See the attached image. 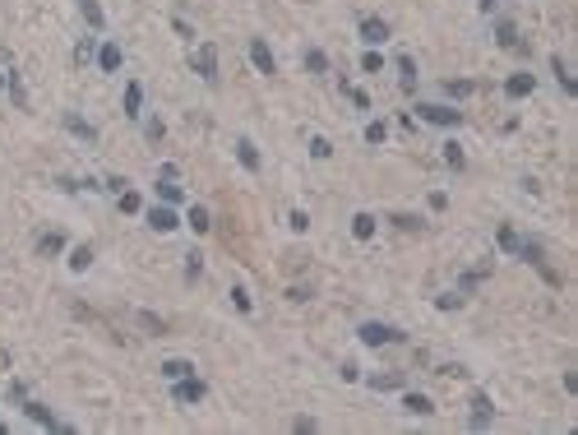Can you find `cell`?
Listing matches in <instances>:
<instances>
[{
	"instance_id": "obj_1",
	"label": "cell",
	"mask_w": 578,
	"mask_h": 435,
	"mask_svg": "<svg viewBox=\"0 0 578 435\" xmlns=\"http://www.w3.org/2000/svg\"><path fill=\"white\" fill-rule=\"evenodd\" d=\"M416 121L440 125V130H458V125H463V111H458V107H435V102H421V107H416Z\"/></svg>"
},
{
	"instance_id": "obj_2",
	"label": "cell",
	"mask_w": 578,
	"mask_h": 435,
	"mask_svg": "<svg viewBox=\"0 0 578 435\" xmlns=\"http://www.w3.org/2000/svg\"><path fill=\"white\" fill-rule=\"evenodd\" d=\"M361 342L365 347H384V342H403V329H394V325H380V320H365L361 329Z\"/></svg>"
},
{
	"instance_id": "obj_3",
	"label": "cell",
	"mask_w": 578,
	"mask_h": 435,
	"mask_svg": "<svg viewBox=\"0 0 578 435\" xmlns=\"http://www.w3.org/2000/svg\"><path fill=\"white\" fill-rule=\"evenodd\" d=\"M204 394H209V385H204V380H199V375H185V380H171V398H176V403H204Z\"/></svg>"
},
{
	"instance_id": "obj_4",
	"label": "cell",
	"mask_w": 578,
	"mask_h": 435,
	"mask_svg": "<svg viewBox=\"0 0 578 435\" xmlns=\"http://www.w3.org/2000/svg\"><path fill=\"white\" fill-rule=\"evenodd\" d=\"M190 65H195V75L204 79V84H218V47H213V42H204V47H195Z\"/></svg>"
},
{
	"instance_id": "obj_5",
	"label": "cell",
	"mask_w": 578,
	"mask_h": 435,
	"mask_svg": "<svg viewBox=\"0 0 578 435\" xmlns=\"http://www.w3.org/2000/svg\"><path fill=\"white\" fill-rule=\"evenodd\" d=\"M356 32H361V42H365V47H384V42L394 37V28H389V23H384L380 14H365L361 23H356Z\"/></svg>"
},
{
	"instance_id": "obj_6",
	"label": "cell",
	"mask_w": 578,
	"mask_h": 435,
	"mask_svg": "<svg viewBox=\"0 0 578 435\" xmlns=\"http://www.w3.org/2000/svg\"><path fill=\"white\" fill-rule=\"evenodd\" d=\"M490 421H495V403H490L486 394H472V417H468V426H472V431H486Z\"/></svg>"
},
{
	"instance_id": "obj_7",
	"label": "cell",
	"mask_w": 578,
	"mask_h": 435,
	"mask_svg": "<svg viewBox=\"0 0 578 435\" xmlns=\"http://www.w3.org/2000/svg\"><path fill=\"white\" fill-rule=\"evenodd\" d=\"M250 61H255L259 75H269V79L278 75V61H273V51H269V42H264V37H250Z\"/></svg>"
},
{
	"instance_id": "obj_8",
	"label": "cell",
	"mask_w": 578,
	"mask_h": 435,
	"mask_svg": "<svg viewBox=\"0 0 578 435\" xmlns=\"http://www.w3.org/2000/svg\"><path fill=\"white\" fill-rule=\"evenodd\" d=\"M148 227L153 232H176V227H181V218H176V209H171V204H157V209H148Z\"/></svg>"
},
{
	"instance_id": "obj_9",
	"label": "cell",
	"mask_w": 578,
	"mask_h": 435,
	"mask_svg": "<svg viewBox=\"0 0 578 435\" xmlns=\"http://www.w3.org/2000/svg\"><path fill=\"white\" fill-rule=\"evenodd\" d=\"M23 412H28V417L37 421V426H46V431H65V435H70V426H65V421L56 417L51 407H42V403H28V398H23Z\"/></svg>"
},
{
	"instance_id": "obj_10",
	"label": "cell",
	"mask_w": 578,
	"mask_h": 435,
	"mask_svg": "<svg viewBox=\"0 0 578 435\" xmlns=\"http://www.w3.org/2000/svg\"><path fill=\"white\" fill-rule=\"evenodd\" d=\"M61 125L70 130V135H75V139H84V144H97V130H93V125L84 121L79 111H61Z\"/></svg>"
},
{
	"instance_id": "obj_11",
	"label": "cell",
	"mask_w": 578,
	"mask_h": 435,
	"mask_svg": "<svg viewBox=\"0 0 578 435\" xmlns=\"http://www.w3.org/2000/svg\"><path fill=\"white\" fill-rule=\"evenodd\" d=\"M537 93V75H509L504 79V97H532Z\"/></svg>"
},
{
	"instance_id": "obj_12",
	"label": "cell",
	"mask_w": 578,
	"mask_h": 435,
	"mask_svg": "<svg viewBox=\"0 0 578 435\" xmlns=\"http://www.w3.org/2000/svg\"><path fill=\"white\" fill-rule=\"evenodd\" d=\"M518 260L532 264V269H546V250H541V241H528V236H523V241H518Z\"/></svg>"
},
{
	"instance_id": "obj_13",
	"label": "cell",
	"mask_w": 578,
	"mask_h": 435,
	"mask_svg": "<svg viewBox=\"0 0 578 435\" xmlns=\"http://www.w3.org/2000/svg\"><path fill=\"white\" fill-rule=\"evenodd\" d=\"M125 116L135 121V116H144V84L139 79H130L125 84Z\"/></svg>"
},
{
	"instance_id": "obj_14",
	"label": "cell",
	"mask_w": 578,
	"mask_h": 435,
	"mask_svg": "<svg viewBox=\"0 0 578 435\" xmlns=\"http://www.w3.org/2000/svg\"><path fill=\"white\" fill-rule=\"evenodd\" d=\"M5 88H10V102H15L19 111H28V88H23L19 70H5Z\"/></svg>"
},
{
	"instance_id": "obj_15",
	"label": "cell",
	"mask_w": 578,
	"mask_h": 435,
	"mask_svg": "<svg viewBox=\"0 0 578 435\" xmlns=\"http://www.w3.org/2000/svg\"><path fill=\"white\" fill-rule=\"evenodd\" d=\"M121 47H116V42H102V47H97V70H107V75H116V70H121Z\"/></svg>"
},
{
	"instance_id": "obj_16",
	"label": "cell",
	"mask_w": 578,
	"mask_h": 435,
	"mask_svg": "<svg viewBox=\"0 0 578 435\" xmlns=\"http://www.w3.org/2000/svg\"><path fill=\"white\" fill-rule=\"evenodd\" d=\"M495 42H500V47H514V51H528V42H518V28L509 19H495Z\"/></svg>"
},
{
	"instance_id": "obj_17",
	"label": "cell",
	"mask_w": 578,
	"mask_h": 435,
	"mask_svg": "<svg viewBox=\"0 0 578 435\" xmlns=\"http://www.w3.org/2000/svg\"><path fill=\"white\" fill-rule=\"evenodd\" d=\"M365 385L375 389V394H389V389H403V385H407V375H403V371H384V375H370Z\"/></svg>"
},
{
	"instance_id": "obj_18",
	"label": "cell",
	"mask_w": 578,
	"mask_h": 435,
	"mask_svg": "<svg viewBox=\"0 0 578 435\" xmlns=\"http://www.w3.org/2000/svg\"><path fill=\"white\" fill-rule=\"evenodd\" d=\"M398 84H403V93H416L421 79H416V61L412 56H398Z\"/></svg>"
},
{
	"instance_id": "obj_19",
	"label": "cell",
	"mask_w": 578,
	"mask_h": 435,
	"mask_svg": "<svg viewBox=\"0 0 578 435\" xmlns=\"http://www.w3.org/2000/svg\"><path fill=\"white\" fill-rule=\"evenodd\" d=\"M550 75H555V84H560V88H564L569 97L578 93V84H574V75H569V65H564V56H550Z\"/></svg>"
},
{
	"instance_id": "obj_20",
	"label": "cell",
	"mask_w": 578,
	"mask_h": 435,
	"mask_svg": "<svg viewBox=\"0 0 578 435\" xmlns=\"http://www.w3.org/2000/svg\"><path fill=\"white\" fill-rule=\"evenodd\" d=\"M403 407H407L412 417H430L435 412V403H430L426 394H403Z\"/></svg>"
},
{
	"instance_id": "obj_21",
	"label": "cell",
	"mask_w": 578,
	"mask_h": 435,
	"mask_svg": "<svg viewBox=\"0 0 578 435\" xmlns=\"http://www.w3.org/2000/svg\"><path fill=\"white\" fill-rule=\"evenodd\" d=\"M65 250V232H46L42 241H37V255H42V260H51V255H61Z\"/></svg>"
},
{
	"instance_id": "obj_22",
	"label": "cell",
	"mask_w": 578,
	"mask_h": 435,
	"mask_svg": "<svg viewBox=\"0 0 578 435\" xmlns=\"http://www.w3.org/2000/svg\"><path fill=\"white\" fill-rule=\"evenodd\" d=\"M185 222H190V232H195V236H204V232H209V227H213V218H209V209H204V204H195Z\"/></svg>"
},
{
	"instance_id": "obj_23",
	"label": "cell",
	"mask_w": 578,
	"mask_h": 435,
	"mask_svg": "<svg viewBox=\"0 0 578 435\" xmlns=\"http://www.w3.org/2000/svg\"><path fill=\"white\" fill-rule=\"evenodd\" d=\"M236 157H241L245 171H259V148H255L250 139H236Z\"/></svg>"
},
{
	"instance_id": "obj_24",
	"label": "cell",
	"mask_w": 578,
	"mask_h": 435,
	"mask_svg": "<svg viewBox=\"0 0 578 435\" xmlns=\"http://www.w3.org/2000/svg\"><path fill=\"white\" fill-rule=\"evenodd\" d=\"M162 375H167V380H185V375H195V366L185 357H171V361H162Z\"/></svg>"
},
{
	"instance_id": "obj_25",
	"label": "cell",
	"mask_w": 578,
	"mask_h": 435,
	"mask_svg": "<svg viewBox=\"0 0 578 435\" xmlns=\"http://www.w3.org/2000/svg\"><path fill=\"white\" fill-rule=\"evenodd\" d=\"M495 241H500V250H504V255H518V241H523V236H518L514 227H509V222H500V232H495Z\"/></svg>"
},
{
	"instance_id": "obj_26",
	"label": "cell",
	"mask_w": 578,
	"mask_h": 435,
	"mask_svg": "<svg viewBox=\"0 0 578 435\" xmlns=\"http://www.w3.org/2000/svg\"><path fill=\"white\" fill-rule=\"evenodd\" d=\"M351 236H356V241H370V236H375V218L356 213V218H351Z\"/></svg>"
},
{
	"instance_id": "obj_27",
	"label": "cell",
	"mask_w": 578,
	"mask_h": 435,
	"mask_svg": "<svg viewBox=\"0 0 578 435\" xmlns=\"http://www.w3.org/2000/svg\"><path fill=\"white\" fill-rule=\"evenodd\" d=\"M157 200H162V204H181L185 190L176 186V181H162V176H157Z\"/></svg>"
},
{
	"instance_id": "obj_28",
	"label": "cell",
	"mask_w": 578,
	"mask_h": 435,
	"mask_svg": "<svg viewBox=\"0 0 578 435\" xmlns=\"http://www.w3.org/2000/svg\"><path fill=\"white\" fill-rule=\"evenodd\" d=\"M88 264H93V246H75V250H70V269H75V273H88Z\"/></svg>"
},
{
	"instance_id": "obj_29",
	"label": "cell",
	"mask_w": 578,
	"mask_h": 435,
	"mask_svg": "<svg viewBox=\"0 0 578 435\" xmlns=\"http://www.w3.org/2000/svg\"><path fill=\"white\" fill-rule=\"evenodd\" d=\"M79 10H84V19H88V28L102 32V23H107V19H102V5H97V0H79Z\"/></svg>"
},
{
	"instance_id": "obj_30",
	"label": "cell",
	"mask_w": 578,
	"mask_h": 435,
	"mask_svg": "<svg viewBox=\"0 0 578 435\" xmlns=\"http://www.w3.org/2000/svg\"><path fill=\"white\" fill-rule=\"evenodd\" d=\"M305 70H310V75H329V56H324L320 47H310L305 51Z\"/></svg>"
},
{
	"instance_id": "obj_31",
	"label": "cell",
	"mask_w": 578,
	"mask_h": 435,
	"mask_svg": "<svg viewBox=\"0 0 578 435\" xmlns=\"http://www.w3.org/2000/svg\"><path fill=\"white\" fill-rule=\"evenodd\" d=\"M444 162H449L454 171H463V167H468V153H463V144H454V139L444 144Z\"/></svg>"
},
{
	"instance_id": "obj_32",
	"label": "cell",
	"mask_w": 578,
	"mask_h": 435,
	"mask_svg": "<svg viewBox=\"0 0 578 435\" xmlns=\"http://www.w3.org/2000/svg\"><path fill=\"white\" fill-rule=\"evenodd\" d=\"M116 209H121V213H139V209H144V200H139L135 190H121V195H116Z\"/></svg>"
},
{
	"instance_id": "obj_33",
	"label": "cell",
	"mask_w": 578,
	"mask_h": 435,
	"mask_svg": "<svg viewBox=\"0 0 578 435\" xmlns=\"http://www.w3.org/2000/svg\"><path fill=\"white\" fill-rule=\"evenodd\" d=\"M463 301H468L463 292H440V296H435V306H440V311H463Z\"/></svg>"
},
{
	"instance_id": "obj_34",
	"label": "cell",
	"mask_w": 578,
	"mask_h": 435,
	"mask_svg": "<svg viewBox=\"0 0 578 435\" xmlns=\"http://www.w3.org/2000/svg\"><path fill=\"white\" fill-rule=\"evenodd\" d=\"M199 273H204V255H199V250H190V255H185V278L195 282Z\"/></svg>"
},
{
	"instance_id": "obj_35",
	"label": "cell",
	"mask_w": 578,
	"mask_h": 435,
	"mask_svg": "<svg viewBox=\"0 0 578 435\" xmlns=\"http://www.w3.org/2000/svg\"><path fill=\"white\" fill-rule=\"evenodd\" d=\"M384 139H389V125H384V121L365 125V144H384Z\"/></svg>"
},
{
	"instance_id": "obj_36",
	"label": "cell",
	"mask_w": 578,
	"mask_h": 435,
	"mask_svg": "<svg viewBox=\"0 0 578 435\" xmlns=\"http://www.w3.org/2000/svg\"><path fill=\"white\" fill-rule=\"evenodd\" d=\"M287 227H291V232H310V213H305V209H291Z\"/></svg>"
},
{
	"instance_id": "obj_37",
	"label": "cell",
	"mask_w": 578,
	"mask_h": 435,
	"mask_svg": "<svg viewBox=\"0 0 578 435\" xmlns=\"http://www.w3.org/2000/svg\"><path fill=\"white\" fill-rule=\"evenodd\" d=\"M444 93H449V97H468L472 84H468V79H449V84H444Z\"/></svg>"
},
{
	"instance_id": "obj_38",
	"label": "cell",
	"mask_w": 578,
	"mask_h": 435,
	"mask_svg": "<svg viewBox=\"0 0 578 435\" xmlns=\"http://www.w3.org/2000/svg\"><path fill=\"white\" fill-rule=\"evenodd\" d=\"M231 306H236V311H245V315H250V292H245L241 282L231 287Z\"/></svg>"
},
{
	"instance_id": "obj_39",
	"label": "cell",
	"mask_w": 578,
	"mask_h": 435,
	"mask_svg": "<svg viewBox=\"0 0 578 435\" xmlns=\"http://www.w3.org/2000/svg\"><path fill=\"white\" fill-rule=\"evenodd\" d=\"M135 320H139V325H144V329H153V334H167V325H162L157 315H148V311H139Z\"/></svg>"
},
{
	"instance_id": "obj_40",
	"label": "cell",
	"mask_w": 578,
	"mask_h": 435,
	"mask_svg": "<svg viewBox=\"0 0 578 435\" xmlns=\"http://www.w3.org/2000/svg\"><path fill=\"white\" fill-rule=\"evenodd\" d=\"M334 153V144L324 139V135H315V139H310V157H329Z\"/></svg>"
},
{
	"instance_id": "obj_41",
	"label": "cell",
	"mask_w": 578,
	"mask_h": 435,
	"mask_svg": "<svg viewBox=\"0 0 578 435\" xmlns=\"http://www.w3.org/2000/svg\"><path fill=\"white\" fill-rule=\"evenodd\" d=\"M389 222H398L403 232H416V227H421V218H412V213H394V218H389Z\"/></svg>"
},
{
	"instance_id": "obj_42",
	"label": "cell",
	"mask_w": 578,
	"mask_h": 435,
	"mask_svg": "<svg viewBox=\"0 0 578 435\" xmlns=\"http://www.w3.org/2000/svg\"><path fill=\"white\" fill-rule=\"evenodd\" d=\"M361 70H370V75H375V70H384V56H380V51H365V56H361Z\"/></svg>"
},
{
	"instance_id": "obj_43",
	"label": "cell",
	"mask_w": 578,
	"mask_h": 435,
	"mask_svg": "<svg viewBox=\"0 0 578 435\" xmlns=\"http://www.w3.org/2000/svg\"><path fill=\"white\" fill-rule=\"evenodd\" d=\"M347 97H351V102H356V107H370V93H365V88H356V84H347Z\"/></svg>"
},
{
	"instance_id": "obj_44",
	"label": "cell",
	"mask_w": 578,
	"mask_h": 435,
	"mask_svg": "<svg viewBox=\"0 0 578 435\" xmlns=\"http://www.w3.org/2000/svg\"><path fill=\"white\" fill-rule=\"evenodd\" d=\"M144 135H148V139H153V144H157V139H162V121H157V116H153V121H148V125H144Z\"/></svg>"
},
{
	"instance_id": "obj_45",
	"label": "cell",
	"mask_w": 578,
	"mask_h": 435,
	"mask_svg": "<svg viewBox=\"0 0 578 435\" xmlns=\"http://www.w3.org/2000/svg\"><path fill=\"white\" fill-rule=\"evenodd\" d=\"M23 398H28V389L19 385V380H10V403H23Z\"/></svg>"
},
{
	"instance_id": "obj_46",
	"label": "cell",
	"mask_w": 578,
	"mask_h": 435,
	"mask_svg": "<svg viewBox=\"0 0 578 435\" xmlns=\"http://www.w3.org/2000/svg\"><path fill=\"white\" fill-rule=\"evenodd\" d=\"M296 431L310 435V431H320V421H315V417H296Z\"/></svg>"
},
{
	"instance_id": "obj_47",
	"label": "cell",
	"mask_w": 578,
	"mask_h": 435,
	"mask_svg": "<svg viewBox=\"0 0 578 435\" xmlns=\"http://www.w3.org/2000/svg\"><path fill=\"white\" fill-rule=\"evenodd\" d=\"M338 375H343L347 385H351V380H361V371H356V361H343V371H338Z\"/></svg>"
},
{
	"instance_id": "obj_48",
	"label": "cell",
	"mask_w": 578,
	"mask_h": 435,
	"mask_svg": "<svg viewBox=\"0 0 578 435\" xmlns=\"http://www.w3.org/2000/svg\"><path fill=\"white\" fill-rule=\"evenodd\" d=\"M481 10H486V14H495V10H500V0H481Z\"/></svg>"
},
{
	"instance_id": "obj_49",
	"label": "cell",
	"mask_w": 578,
	"mask_h": 435,
	"mask_svg": "<svg viewBox=\"0 0 578 435\" xmlns=\"http://www.w3.org/2000/svg\"><path fill=\"white\" fill-rule=\"evenodd\" d=\"M0 435H5V421H0Z\"/></svg>"
}]
</instances>
